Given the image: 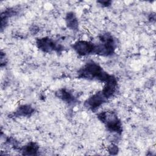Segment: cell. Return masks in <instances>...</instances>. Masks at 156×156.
Wrapping results in <instances>:
<instances>
[{"instance_id":"cell-7","label":"cell","mask_w":156,"mask_h":156,"mask_svg":"<svg viewBox=\"0 0 156 156\" xmlns=\"http://www.w3.org/2000/svg\"><path fill=\"white\" fill-rule=\"evenodd\" d=\"M105 85L101 90L104 95L107 99L112 98L117 91L118 89V80L113 75H111L108 79L104 82Z\"/></svg>"},{"instance_id":"cell-8","label":"cell","mask_w":156,"mask_h":156,"mask_svg":"<svg viewBox=\"0 0 156 156\" xmlns=\"http://www.w3.org/2000/svg\"><path fill=\"white\" fill-rule=\"evenodd\" d=\"M55 94L58 99L69 105L74 104L77 102V99L73 93L66 88H62L57 90Z\"/></svg>"},{"instance_id":"cell-11","label":"cell","mask_w":156,"mask_h":156,"mask_svg":"<svg viewBox=\"0 0 156 156\" xmlns=\"http://www.w3.org/2000/svg\"><path fill=\"white\" fill-rule=\"evenodd\" d=\"M65 23L67 27L73 31H77L79 29V21L76 13L69 12L65 16Z\"/></svg>"},{"instance_id":"cell-15","label":"cell","mask_w":156,"mask_h":156,"mask_svg":"<svg viewBox=\"0 0 156 156\" xmlns=\"http://www.w3.org/2000/svg\"><path fill=\"white\" fill-rule=\"evenodd\" d=\"M7 63V58L5 57V53H4L2 51L1 52V66H3L5 65Z\"/></svg>"},{"instance_id":"cell-10","label":"cell","mask_w":156,"mask_h":156,"mask_svg":"<svg viewBox=\"0 0 156 156\" xmlns=\"http://www.w3.org/2000/svg\"><path fill=\"white\" fill-rule=\"evenodd\" d=\"M18 12V9L16 7H10L1 13V29L2 30L6 27L9 23V19L13 16H15Z\"/></svg>"},{"instance_id":"cell-12","label":"cell","mask_w":156,"mask_h":156,"mask_svg":"<svg viewBox=\"0 0 156 156\" xmlns=\"http://www.w3.org/2000/svg\"><path fill=\"white\" fill-rule=\"evenodd\" d=\"M22 154L24 155H36L39 151L38 144L34 141H30L21 148Z\"/></svg>"},{"instance_id":"cell-13","label":"cell","mask_w":156,"mask_h":156,"mask_svg":"<svg viewBox=\"0 0 156 156\" xmlns=\"http://www.w3.org/2000/svg\"><path fill=\"white\" fill-rule=\"evenodd\" d=\"M108 152L110 153V154L116 155L118 153L119 149L116 145L112 144L110 146H109V147L108 148Z\"/></svg>"},{"instance_id":"cell-6","label":"cell","mask_w":156,"mask_h":156,"mask_svg":"<svg viewBox=\"0 0 156 156\" xmlns=\"http://www.w3.org/2000/svg\"><path fill=\"white\" fill-rule=\"evenodd\" d=\"M71 47L78 55L81 56L95 54L96 44L90 41L77 40L71 45Z\"/></svg>"},{"instance_id":"cell-14","label":"cell","mask_w":156,"mask_h":156,"mask_svg":"<svg viewBox=\"0 0 156 156\" xmlns=\"http://www.w3.org/2000/svg\"><path fill=\"white\" fill-rule=\"evenodd\" d=\"M97 2L104 7H108L111 5L112 1H97Z\"/></svg>"},{"instance_id":"cell-3","label":"cell","mask_w":156,"mask_h":156,"mask_svg":"<svg viewBox=\"0 0 156 156\" xmlns=\"http://www.w3.org/2000/svg\"><path fill=\"white\" fill-rule=\"evenodd\" d=\"M97 118L105 125V127L109 132L118 135L122 133V122L115 112L112 111H103L97 115Z\"/></svg>"},{"instance_id":"cell-1","label":"cell","mask_w":156,"mask_h":156,"mask_svg":"<svg viewBox=\"0 0 156 156\" xmlns=\"http://www.w3.org/2000/svg\"><path fill=\"white\" fill-rule=\"evenodd\" d=\"M77 77L89 80L105 82L112 74H108L98 63L90 60L87 62L77 73Z\"/></svg>"},{"instance_id":"cell-2","label":"cell","mask_w":156,"mask_h":156,"mask_svg":"<svg viewBox=\"0 0 156 156\" xmlns=\"http://www.w3.org/2000/svg\"><path fill=\"white\" fill-rule=\"evenodd\" d=\"M99 42L96 44L95 54L108 57L113 55L117 47L116 40L108 32H105L99 36Z\"/></svg>"},{"instance_id":"cell-4","label":"cell","mask_w":156,"mask_h":156,"mask_svg":"<svg viewBox=\"0 0 156 156\" xmlns=\"http://www.w3.org/2000/svg\"><path fill=\"white\" fill-rule=\"evenodd\" d=\"M35 43L39 50L46 53L52 52L60 53L64 49V47L62 44L49 37L38 38L35 40Z\"/></svg>"},{"instance_id":"cell-5","label":"cell","mask_w":156,"mask_h":156,"mask_svg":"<svg viewBox=\"0 0 156 156\" xmlns=\"http://www.w3.org/2000/svg\"><path fill=\"white\" fill-rule=\"evenodd\" d=\"M108 100L101 90L88 98L84 101L83 105L87 109L94 112L106 103Z\"/></svg>"},{"instance_id":"cell-9","label":"cell","mask_w":156,"mask_h":156,"mask_svg":"<svg viewBox=\"0 0 156 156\" xmlns=\"http://www.w3.org/2000/svg\"><path fill=\"white\" fill-rule=\"evenodd\" d=\"M35 113V108L30 104H23L11 115L13 117H30Z\"/></svg>"}]
</instances>
